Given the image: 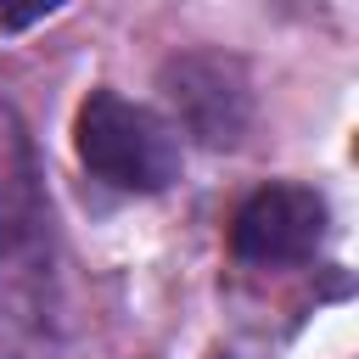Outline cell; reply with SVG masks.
<instances>
[{"mask_svg": "<svg viewBox=\"0 0 359 359\" xmlns=\"http://www.w3.org/2000/svg\"><path fill=\"white\" fill-rule=\"evenodd\" d=\"M325 236V202L309 185H264L258 196H247V208L230 224V247L241 264L258 269H280V264H303Z\"/></svg>", "mask_w": 359, "mask_h": 359, "instance_id": "obj_2", "label": "cell"}, {"mask_svg": "<svg viewBox=\"0 0 359 359\" xmlns=\"http://www.w3.org/2000/svg\"><path fill=\"white\" fill-rule=\"evenodd\" d=\"M73 140L84 168L123 191H163L180 174V140L168 135V123L151 107L123 101L118 90H95L79 107Z\"/></svg>", "mask_w": 359, "mask_h": 359, "instance_id": "obj_1", "label": "cell"}]
</instances>
